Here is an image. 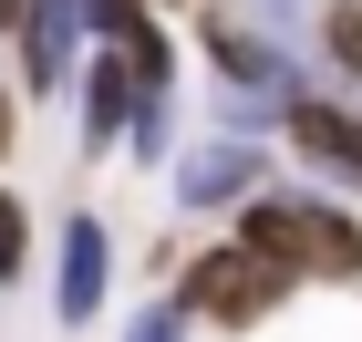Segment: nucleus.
Segmentation results:
<instances>
[{
  "label": "nucleus",
  "instance_id": "nucleus-4",
  "mask_svg": "<svg viewBox=\"0 0 362 342\" xmlns=\"http://www.w3.org/2000/svg\"><path fill=\"white\" fill-rule=\"evenodd\" d=\"M104 280H114V249H104V228H93V218H73V228H62V321H93Z\"/></svg>",
  "mask_w": 362,
  "mask_h": 342
},
{
  "label": "nucleus",
  "instance_id": "nucleus-1",
  "mask_svg": "<svg viewBox=\"0 0 362 342\" xmlns=\"http://www.w3.org/2000/svg\"><path fill=\"white\" fill-rule=\"evenodd\" d=\"M238 239L249 249H269L290 280H362V228L352 218H332V207H310V198H238Z\"/></svg>",
  "mask_w": 362,
  "mask_h": 342
},
{
  "label": "nucleus",
  "instance_id": "nucleus-2",
  "mask_svg": "<svg viewBox=\"0 0 362 342\" xmlns=\"http://www.w3.org/2000/svg\"><path fill=\"white\" fill-rule=\"evenodd\" d=\"M290 290V270H279L269 249H249V239H228V249H207V259H187V280H176V301H187L197 321H259Z\"/></svg>",
  "mask_w": 362,
  "mask_h": 342
},
{
  "label": "nucleus",
  "instance_id": "nucleus-10",
  "mask_svg": "<svg viewBox=\"0 0 362 342\" xmlns=\"http://www.w3.org/2000/svg\"><path fill=\"white\" fill-rule=\"evenodd\" d=\"M21 259H31V218H21V198L0 187V280H21Z\"/></svg>",
  "mask_w": 362,
  "mask_h": 342
},
{
  "label": "nucleus",
  "instance_id": "nucleus-3",
  "mask_svg": "<svg viewBox=\"0 0 362 342\" xmlns=\"http://www.w3.org/2000/svg\"><path fill=\"white\" fill-rule=\"evenodd\" d=\"M73 21H83L73 0H21V11H11V31H21V84L31 93H62V84H73Z\"/></svg>",
  "mask_w": 362,
  "mask_h": 342
},
{
  "label": "nucleus",
  "instance_id": "nucleus-6",
  "mask_svg": "<svg viewBox=\"0 0 362 342\" xmlns=\"http://www.w3.org/2000/svg\"><path fill=\"white\" fill-rule=\"evenodd\" d=\"M249 187H259V156H238V145H218L176 176V198H249Z\"/></svg>",
  "mask_w": 362,
  "mask_h": 342
},
{
  "label": "nucleus",
  "instance_id": "nucleus-11",
  "mask_svg": "<svg viewBox=\"0 0 362 342\" xmlns=\"http://www.w3.org/2000/svg\"><path fill=\"white\" fill-rule=\"evenodd\" d=\"M135 342H187V321H176V312H156V321H135Z\"/></svg>",
  "mask_w": 362,
  "mask_h": 342
},
{
  "label": "nucleus",
  "instance_id": "nucleus-5",
  "mask_svg": "<svg viewBox=\"0 0 362 342\" xmlns=\"http://www.w3.org/2000/svg\"><path fill=\"white\" fill-rule=\"evenodd\" d=\"M290 145H300V156H321L332 176H352V187H362V125H352V114L300 104V114H290Z\"/></svg>",
  "mask_w": 362,
  "mask_h": 342
},
{
  "label": "nucleus",
  "instance_id": "nucleus-9",
  "mask_svg": "<svg viewBox=\"0 0 362 342\" xmlns=\"http://www.w3.org/2000/svg\"><path fill=\"white\" fill-rule=\"evenodd\" d=\"M321 42H332V62H352V84H362V0H332Z\"/></svg>",
  "mask_w": 362,
  "mask_h": 342
},
{
  "label": "nucleus",
  "instance_id": "nucleus-12",
  "mask_svg": "<svg viewBox=\"0 0 362 342\" xmlns=\"http://www.w3.org/2000/svg\"><path fill=\"white\" fill-rule=\"evenodd\" d=\"M11 145H21V104L0 93V156H11Z\"/></svg>",
  "mask_w": 362,
  "mask_h": 342
},
{
  "label": "nucleus",
  "instance_id": "nucleus-7",
  "mask_svg": "<svg viewBox=\"0 0 362 342\" xmlns=\"http://www.w3.org/2000/svg\"><path fill=\"white\" fill-rule=\"evenodd\" d=\"M124 104H135V73H124V62H93V84H83V145H104L114 125H124Z\"/></svg>",
  "mask_w": 362,
  "mask_h": 342
},
{
  "label": "nucleus",
  "instance_id": "nucleus-8",
  "mask_svg": "<svg viewBox=\"0 0 362 342\" xmlns=\"http://www.w3.org/2000/svg\"><path fill=\"white\" fill-rule=\"evenodd\" d=\"M207 42H218V62H228V84H238V93H249V84H279V52H259L238 21H218Z\"/></svg>",
  "mask_w": 362,
  "mask_h": 342
},
{
  "label": "nucleus",
  "instance_id": "nucleus-13",
  "mask_svg": "<svg viewBox=\"0 0 362 342\" xmlns=\"http://www.w3.org/2000/svg\"><path fill=\"white\" fill-rule=\"evenodd\" d=\"M11 11H21V0H0V31H11Z\"/></svg>",
  "mask_w": 362,
  "mask_h": 342
}]
</instances>
